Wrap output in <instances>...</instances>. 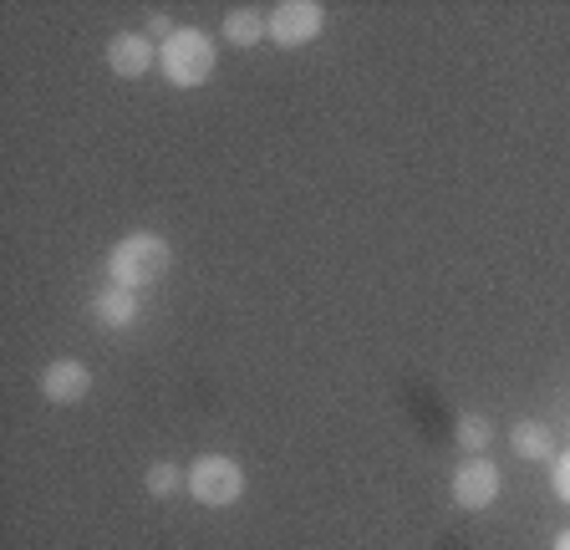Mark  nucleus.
I'll return each mask as SVG.
<instances>
[{
  "instance_id": "obj_1",
  "label": "nucleus",
  "mask_w": 570,
  "mask_h": 550,
  "mask_svg": "<svg viewBox=\"0 0 570 550\" xmlns=\"http://www.w3.org/2000/svg\"><path fill=\"white\" fill-rule=\"evenodd\" d=\"M168 265H174L168 235H158V229H132V235H122L118 245L107 251V286L148 291L168 275Z\"/></svg>"
},
{
  "instance_id": "obj_2",
  "label": "nucleus",
  "mask_w": 570,
  "mask_h": 550,
  "mask_svg": "<svg viewBox=\"0 0 570 550\" xmlns=\"http://www.w3.org/2000/svg\"><path fill=\"white\" fill-rule=\"evenodd\" d=\"M214 67H219V41H214L204 26H178L174 37L158 47V72H164L168 87H178V92L204 87L214 77Z\"/></svg>"
},
{
  "instance_id": "obj_3",
  "label": "nucleus",
  "mask_w": 570,
  "mask_h": 550,
  "mask_svg": "<svg viewBox=\"0 0 570 550\" xmlns=\"http://www.w3.org/2000/svg\"><path fill=\"white\" fill-rule=\"evenodd\" d=\"M184 490L204 510H225V504H235L245 494V464L229 454H199L189 464V484Z\"/></svg>"
},
{
  "instance_id": "obj_4",
  "label": "nucleus",
  "mask_w": 570,
  "mask_h": 550,
  "mask_svg": "<svg viewBox=\"0 0 570 550\" xmlns=\"http://www.w3.org/2000/svg\"><path fill=\"white\" fill-rule=\"evenodd\" d=\"M326 31V6L321 0H281L271 11V41L281 51H301Z\"/></svg>"
},
{
  "instance_id": "obj_5",
  "label": "nucleus",
  "mask_w": 570,
  "mask_h": 550,
  "mask_svg": "<svg viewBox=\"0 0 570 550\" xmlns=\"http://www.w3.org/2000/svg\"><path fill=\"white\" fill-rule=\"evenodd\" d=\"M499 490H504V474L484 454H469L453 469V504L459 510H489L499 500Z\"/></svg>"
},
{
  "instance_id": "obj_6",
  "label": "nucleus",
  "mask_w": 570,
  "mask_h": 550,
  "mask_svg": "<svg viewBox=\"0 0 570 550\" xmlns=\"http://www.w3.org/2000/svg\"><path fill=\"white\" fill-rule=\"evenodd\" d=\"M92 393V367L77 357H57L41 367V397L47 403H82Z\"/></svg>"
},
{
  "instance_id": "obj_7",
  "label": "nucleus",
  "mask_w": 570,
  "mask_h": 550,
  "mask_svg": "<svg viewBox=\"0 0 570 550\" xmlns=\"http://www.w3.org/2000/svg\"><path fill=\"white\" fill-rule=\"evenodd\" d=\"M107 67L112 77H142L148 67H158V47L148 31H118L107 41Z\"/></svg>"
},
{
  "instance_id": "obj_8",
  "label": "nucleus",
  "mask_w": 570,
  "mask_h": 550,
  "mask_svg": "<svg viewBox=\"0 0 570 550\" xmlns=\"http://www.w3.org/2000/svg\"><path fill=\"white\" fill-rule=\"evenodd\" d=\"M87 312H92V322L102 326V332H128L132 322H138V291H122V286H107V291H97L92 296V306H87Z\"/></svg>"
},
{
  "instance_id": "obj_9",
  "label": "nucleus",
  "mask_w": 570,
  "mask_h": 550,
  "mask_svg": "<svg viewBox=\"0 0 570 550\" xmlns=\"http://www.w3.org/2000/svg\"><path fill=\"white\" fill-rule=\"evenodd\" d=\"M219 37H225L229 47L249 51L255 41L271 37V11H261V6H235V11L225 16V26H219Z\"/></svg>"
},
{
  "instance_id": "obj_10",
  "label": "nucleus",
  "mask_w": 570,
  "mask_h": 550,
  "mask_svg": "<svg viewBox=\"0 0 570 550\" xmlns=\"http://www.w3.org/2000/svg\"><path fill=\"white\" fill-rule=\"evenodd\" d=\"M510 449H514V459H524V464H546V459H556V439H550L546 423H534V419L514 423Z\"/></svg>"
},
{
  "instance_id": "obj_11",
  "label": "nucleus",
  "mask_w": 570,
  "mask_h": 550,
  "mask_svg": "<svg viewBox=\"0 0 570 550\" xmlns=\"http://www.w3.org/2000/svg\"><path fill=\"white\" fill-rule=\"evenodd\" d=\"M453 439H459L463 454H484L489 439H494V423L479 419V413H463V419L453 423Z\"/></svg>"
},
{
  "instance_id": "obj_12",
  "label": "nucleus",
  "mask_w": 570,
  "mask_h": 550,
  "mask_svg": "<svg viewBox=\"0 0 570 550\" xmlns=\"http://www.w3.org/2000/svg\"><path fill=\"white\" fill-rule=\"evenodd\" d=\"M178 484H189V474H178V464H168V459L148 464V474H142V490L154 494V500H168V494H178Z\"/></svg>"
},
{
  "instance_id": "obj_13",
  "label": "nucleus",
  "mask_w": 570,
  "mask_h": 550,
  "mask_svg": "<svg viewBox=\"0 0 570 550\" xmlns=\"http://www.w3.org/2000/svg\"><path fill=\"white\" fill-rule=\"evenodd\" d=\"M550 464H556V469H550V490H556L560 504H570V449H560Z\"/></svg>"
},
{
  "instance_id": "obj_14",
  "label": "nucleus",
  "mask_w": 570,
  "mask_h": 550,
  "mask_svg": "<svg viewBox=\"0 0 570 550\" xmlns=\"http://www.w3.org/2000/svg\"><path fill=\"white\" fill-rule=\"evenodd\" d=\"M550 550H570V530H560V536H556V546H550Z\"/></svg>"
}]
</instances>
